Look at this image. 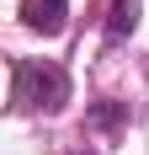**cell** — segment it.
Instances as JSON below:
<instances>
[{
  "label": "cell",
  "instance_id": "3",
  "mask_svg": "<svg viewBox=\"0 0 149 155\" xmlns=\"http://www.w3.org/2000/svg\"><path fill=\"white\" fill-rule=\"evenodd\" d=\"M133 27H138V0H112V16H106V38H112V43H122Z\"/></svg>",
  "mask_w": 149,
  "mask_h": 155
},
{
  "label": "cell",
  "instance_id": "2",
  "mask_svg": "<svg viewBox=\"0 0 149 155\" xmlns=\"http://www.w3.org/2000/svg\"><path fill=\"white\" fill-rule=\"evenodd\" d=\"M21 21H27L32 32L53 38V32H64V21H69V0H21Z\"/></svg>",
  "mask_w": 149,
  "mask_h": 155
},
{
  "label": "cell",
  "instance_id": "1",
  "mask_svg": "<svg viewBox=\"0 0 149 155\" xmlns=\"http://www.w3.org/2000/svg\"><path fill=\"white\" fill-rule=\"evenodd\" d=\"M64 96H69V80H64L59 64H48V59H21L16 64V102L32 112H53L64 107Z\"/></svg>",
  "mask_w": 149,
  "mask_h": 155
}]
</instances>
